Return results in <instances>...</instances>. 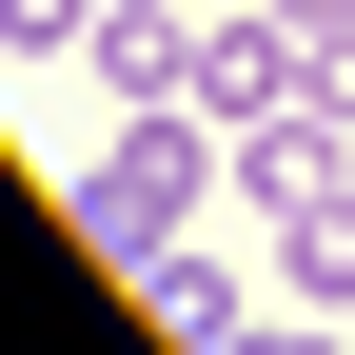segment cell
Returning a JSON list of instances; mask_svg holds the SVG:
<instances>
[{
	"label": "cell",
	"mask_w": 355,
	"mask_h": 355,
	"mask_svg": "<svg viewBox=\"0 0 355 355\" xmlns=\"http://www.w3.org/2000/svg\"><path fill=\"white\" fill-rule=\"evenodd\" d=\"M79 40H99V0H0V79L20 60H79Z\"/></svg>",
	"instance_id": "cell-5"
},
{
	"label": "cell",
	"mask_w": 355,
	"mask_h": 355,
	"mask_svg": "<svg viewBox=\"0 0 355 355\" xmlns=\"http://www.w3.org/2000/svg\"><path fill=\"white\" fill-rule=\"evenodd\" d=\"M237 355H355V316H296V336H237Z\"/></svg>",
	"instance_id": "cell-6"
},
{
	"label": "cell",
	"mask_w": 355,
	"mask_h": 355,
	"mask_svg": "<svg viewBox=\"0 0 355 355\" xmlns=\"http://www.w3.org/2000/svg\"><path fill=\"white\" fill-rule=\"evenodd\" d=\"M99 20H119V0H99Z\"/></svg>",
	"instance_id": "cell-7"
},
{
	"label": "cell",
	"mask_w": 355,
	"mask_h": 355,
	"mask_svg": "<svg viewBox=\"0 0 355 355\" xmlns=\"http://www.w3.org/2000/svg\"><path fill=\"white\" fill-rule=\"evenodd\" d=\"M198 198H237V139H217L198 99H139L99 139V178H79V237L99 257H158V237H198Z\"/></svg>",
	"instance_id": "cell-1"
},
{
	"label": "cell",
	"mask_w": 355,
	"mask_h": 355,
	"mask_svg": "<svg viewBox=\"0 0 355 355\" xmlns=\"http://www.w3.org/2000/svg\"><path fill=\"white\" fill-rule=\"evenodd\" d=\"M119 277H139V316H158L178 355H237V336H257V277H237L217 237H158V257H119Z\"/></svg>",
	"instance_id": "cell-2"
},
{
	"label": "cell",
	"mask_w": 355,
	"mask_h": 355,
	"mask_svg": "<svg viewBox=\"0 0 355 355\" xmlns=\"http://www.w3.org/2000/svg\"><path fill=\"white\" fill-rule=\"evenodd\" d=\"M79 60H99V99L139 119V99H198V60H217V20H198V0H119V20L79 40Z\"/></svg>",
	"instance_id": "cell-3"
},
{
	"label": "cell",
	"mask_w": 355,
	"mask_h": 355,
	"mask_svg": "<svg viewBox=\"0 0 355 355\" xmlns=\"http://www.w3.org/2000/svg\"><path fill=\"white\" fill-rule=\"evenodd\" d=\"M277 277H296V316H355V178H316L277 217Z\"/></svg>",
	"instance_id": "cell-4"
}]
</instances>
